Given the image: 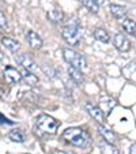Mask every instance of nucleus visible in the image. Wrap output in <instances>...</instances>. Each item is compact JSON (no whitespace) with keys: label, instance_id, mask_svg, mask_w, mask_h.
<instances>
[{"label":"nucleus","instance_id":"f257e3e1","mask_svg":"<svg viewBox=\"0 0 136 154\" xmlns=\"http://www.w3.org/2000/svg\"><path fill=\"white\" fill-rule=\"evenodd\" d=\"M63 140L65 143L75 146L79 149H86L91 145V137L87 131L82 130V128L74 127V128H67L63 132Z\"/></svg>","mask_w":136,"mask_h":154},{"label":"nucleus","instance_id":"f03ea898","mask_svg":"<svg viewBox=\"0 0 136 154\" xmlns=\"http://www.w3.org/2000/svg\"><path fill=\"white\" fill-rule=\"evenodd\" d=\"M57 127L59 123L53 117L48 116V115H41L35 119V124L33 130H34V134L38 138H44L47 135H55Z\"/></svg>","mask_w":136,"mask_h":154},{"label":"nucleus","instance_id":"7ed1b4c3","mask_svg":"<svg viewBox=\"0 0 136 154\" xmlns=\"http://www.w3.org/2000/svg\"><path fill=\"white\" fill-rule=\"evenodd\" d=\"M82 37H83V32H82L80 23L78 22V19H71L63 29V38L70 45L76 47L80 44Z\"/></svg>","mask_w":136,"mask_h":154},{"label":"nucleus","instance_id":"20e7f679","mask_svg":"<svg viewBox=\"0 0 136 154\" xmlns=\"http://www.w3.org/2000/svg\"><path fill=\"white\" fill-rule=\"evenodd\" d=\"M63 57L67 63L70 64L71 67H75V68H82L87 67V61H86V57L80 53H78L76 51L71 49V48H64L63 49Z\"/></svg>","mask_w":136,"mask_h":154},{"label":"nucleus","instance_id":"39448f33","mask_svg":"<svg viewBox=\"0 0 136 154\" xmlns=\"http://www.w3.org/2000/svg\"><path fill=\"white\" fill-rule=\"evenodd\" d=\"M15 61H17L19 66H22L25 70L33 71V72L38 70V66L34 61V59H33L30 55H27V53H22V55L15 56Z\"/></svg>","mask_w":136,"mask_h":154},{"label":"nucleus","instance_id":"423d86ee","mask_svg":"<svg viewBox=\"0 0 136 154\" xmlns=\"http://www.w3.org/2000/svg\"><path fill=\"white\" fill-rule=\"evenodd\" d=\"M3 75H4L6 82H8V83H17V82H19L20 79H22V74H20L15 67H11V66L4 68Z\"/></svg>","mask_w":136,"mask_h":154},{"label":"nucleus","instance_id":"0eeeda50","mask_svg":"<svg viewBox=\"0 0 136 154\" xmlns=\"http://www.w3.org/2000/svg\"><path fill=\"white\" fill-rule=\"evenodd\" d=\"M114 47L120 51V52H128L131 49V42L124 34H116L114 35Z\"/></svg>","mask_w":136,"mask_h":154},{"label":"nucleus","instance_id":"6e6552de","mask_svg":"<svg viewBox=\"0 0 136 154\" xmlns=\"http://www.w3.org/2000/svg\"><path fill=\"white\" fill-rule=\"evenodd\" d=\"M86 111L95 122L104 123L105 116H104V112H102V109L99 106H95V105H93V104H86Z\"/></svg>","mask_w":136,"mask_h":154},{"label":"nucleus","instance_id":"1a4fd4ad","mask_svg":"<svg viewBox=\"0 0 136 154\" xmlns=\"http://www.w3.org/2000/svg\"><path fill=\"white\" fill-rule=\"evenodd\" d=\"M26 40H27L29 45L33 48V49H40V48L42 47V40H41V37L35 32H33V30L27 32Z\"/></svg>","mask_w":136,"mask_h":154},{"label":"nucleus","instance_id":"9d476101","mask_svg":"<svg viewBox=\"0 0 136 154\" xmlns=\"http://www.w3.org/2000/svg\"><path fill=\"white\" fill-rule=\"evenodd\" d=\"M98 132H99V135L104 138L105 142L113 143V145H114V142H116V139H117L116 135H114V132H112V131L107 130V128L104 127V125H98Z\"/></svg>","mask_w":136,"mask_h":154},{"label":"nucleus","instance_id":"9b49d317","mask_svg":"<svg viewBox=\"0 0 136 154\" xmlns=\"http://www.w3.org/2000/svg\"><path fill=\"white\" fill-rule=\"evenodd\" d=\"M68 75H70V78L72 79L76 85H83L84 75L82 74V70L75 68V67H71V66H70V68H68Z\"/></svg>","mask_w":136,"mask_h":154},{"label":"nucleus","instance_id":"f8f14e48","mask_svg":"<svg viewBox=\"0 0 136 154\" xmlns=\"http://www.w3.org/2000/svg\"><path fill=\"white\" fill-rule=\"evenodd\" d=\"M8 137L12 142H17V143H23L25 140H26V134H25V131L20 130V128H15V130H12L8 134Z\"/></svg>","mask_w":136,"mask_h":154},{"label":"nucleus","instance_id":"ddd939ff","mask_svg":"<svg viewBox=\"0 0 136 154\" xmlns=\"http://www.w3.org/2000/svg\"><path fill=\"white\" fill-rule=\"evenodd\" d=\"M22 79L26 82L29 86H37L38 85V78L34 75L33 71H29V70H23L22 71Z\"/></svg>","mask_w":136,"mask_h":154},{"label":"nucleus","instance_id":"4468645a","mask_svg":"<svg viewBox=\"0 0 136 154\" xmlns=\"http://www.w3.org/2000/svg\"><path fill=\"white\" fill-rule=\"evenodd\" d=\"M48 19H49L52 23H60L64 19V12L61 11L60 8H55L48 12Z\"/></svg>","mask_w":136,"mask_h":154},{"label":"nucleus","instance_id":"2eb2a0df","mask_svg":"<svg viewBox=\"0 0 136 154\" xmlns=\"http://www.w3.org/2000/svg\"><path fill=\"white\" fill-rule=\"evenodd\" d=\"M2 42H3L4 47H6L8 51H11V52H17V51H19V48H20V44L18 42L17 40H14V38L3 37Z\"/></svg>","mask_w":136,"mask_h":154},{"label":"nucleus","instance_id":"dca6fc26","mask_svg":"<svg viewBox=\"0 0 136 154\" xmlns=\"http://www.w3.org/2000/svg\"><path fill=\"white\" fill-rule=\"evenodd\" d=\"M109 8H110V12H112V15L114 18L121 19V18H124L125 15H127V8L120 6V4H110Z\"/></svg>","mask_w":136,"mask_h":154},{"label":"nucleus","instance_id":"f3484780","mask_svg":"<svg viewBox=\"0 0 136 154\" xmlns=\"http://www.w3.org/2000/svg\"><path fill=\"white\" fill-rule=\"evenodd\" d=\"M121 26L125 30V33H128L132 37H136V22H133L132 19H124Z\"/></svg>","mask_w":136,"mask_h":154},{"label":"nucleus","instance_id":"a211bd4d","mask_svg":"<svg viewBox=\"0 0 136 154\" xmlns=\"http://www.w3.org/2000/svg\"><path fill=\"white\" fill-rule=\"evenodd\" d=\"M98 147L102 154H119V150H117V147L113 143L101 142V143H98Z\"/></svg>","mask_w":136,"mask_h":154},{"label":"nucleus","instance_id":"6ab92c4d","mask_svg":"<svg viewBox=\"0 0 136 154\" xmlns=\"http://www.w3.org/2000/svg\"><path fill=\"white\" fill-rule=\"evenodd\" d=\"M94 37H95V40L101 41V42H104V44H107L110 41L109 33L104 29H95L94 30Z\"/></svg>","mask_w":136,"mask_h":154},{"label":"nucleus","instance_id":"aec40b11","mask_svg":"<svg viewBox=\"0 0 136 154\" xmlns=\"http://www.w3.org/2000/svg\"><path fill=\"white\" fill-rule=\"evenodd\" d=\"M80 2L90 12H93V14H97V12H98V4H97L94 0H80Z\"/></svg>","mask_w":136,"mask_h":154},{"label":"nucleus","instance_id":"412c9836","mask_svg":"<svg viewBox=\"0 0 136 154\" xmlns=\"http://www.w3.org/2000/svg\"><path fill=\"white\" fill-rule=\"evenodd\" d=\"M42 70H44V72L47 74L48 78H55V76L57 75V72H59V70H56V68L50 67V66H44Z\"/></svg>","mask_w":136,"mask_h":154},{"label":"nucleus","instance_id":"4be33fe9","mask_svg":"<svg viewBox=\"0 0 136 154\" xmlns=\"http://www.w3.org/2000/svg\"><path fill=\"white\" fill-rule=\"evenodd\" d=\"M7 18H6V15L3 14V12L0 11V29H6L7 27Z\"/></svg>","mask_w":136,"mask_h":154},{"label":"nucleus","instance_id":"5701e85b","mask_svg":"<svg viewBox=\"0 0 136 154\" xmlns=\"http://www.w3.org/2000/svg\"><path fill=\"white\" fill-rule=\"evenodd\" d=\"M0 124H14V122H11V120H8L4 115L0 113Z\"/></svg>","mask_w":136,"mask_h":154},{"label":"nucleus","instance_id":"b1692460","mask_svg":"<svg viewBox=\"0 0 136 154\" xmlns=\"http://www.w3.org/2000/svg\"><path fill=\"white\" fill-rule=\"evenodd\" d=\"M129 154H136V143H132V145H131Z\"/></svg>","mask_w":136,"mask_h":154},{"label":"nucleus","instance_id":"393cba45","mask_svg":"<svg viewBox=\"0 0 136 154\" xmlns=\"http://www.w3.org/2000/svg\"><path fill=\"white\" fill-rule=\"evenodd\" d=\"M52 154H68V153H65V151H61V150H56V151H53Z\"/></svg>","mask_w":136,"mask_h":154},{"label":"nucleus","instance_id":"a878e982","mask_svg":"<svg viewBox=\"0 0 136 154\" xmlns=\"http://www.w3.org/2000/svg\"><path fill=\"white\" fill-rule=\"evenodd\" d=\"M94 2H95L98 6H99V4H104V3H105V0H94Z\"/></svg>","mask_w":136,"mask_h":154},{"label":"nucleus","instance_id":"bb28decb","mask_svg":"<svg viewBox=\"0 0 136 154\" xmlns=\"http://www.w3.org/2000/svg\"><path fill=\"white\" fill-rule=\"evenodd\" d=\"M3 59H4V53H3V51L0 49V61L3 60Z\"/></svg>","mask_w":136,"mask_h":154}]
</instances>
